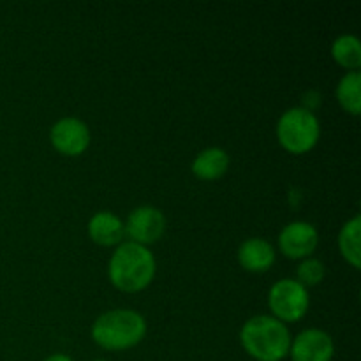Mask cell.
Here are the masks:
<instances>
[{"instance_id": "ac0fdd59", "label": "cell", "mask_w": 361, "mask_h": 361, "mask_svg": "<svg viewBox=\"0 0 361 361\" xmlns=\"http://www.w3.org/2000/svg\"><path fill=\"white\" fill-rule=\"evenodd\" d=\"M92 361H106V360H92Z\"/></svg>"}, {"instance_id": "ba28073f", "label": "cell", "mask_w": 361, "mask_h": 361, "mask_svg": "<svg viewBox=\"0 0 361 361\" xmlns=\"http://www.w3.org/2000/svg\"><path fill=\"white\" fill-rule=\"evenodd\" d=\"M49 137L53 147L62 154L80 155L90 145V129L83 120L76 116H66L51 127Z\"/></svg>"}, {"instance_id": "3957f363", "label": "cell", "mask_w": 361, "mask_h": 361, "mask_svg": "<svg viewBox=\"0 0 361 361\" xmlns=\"http://www.w3.org/2000/svg\"><path fill=\"white\" fill-rule=\"evenodd\" d=\"M147 323L136 310L116 309L102 314L92 326V338L108 351L130 349L143 341Z\"/></svg>"}, {"instance_id": "7c38bea8", "label": "cell", "mask_w": 361, "mask_h": 361, "mask_svg": "<svg viewBox=\"0 0 361 361\" xmlns=\"http://www.w3.org/2000/svg\"><path fill=\"white\" fill-rule=\"evenodd\" d=\"M229 166L228 152L219 147L201 150L192 161V173L201 180L221 178Z\"/></svg>"}, {"instance_id": "4fadbf2b", "label": "cell", "mask_w": 361, "mask_h": 361, "mask_svg": "<svg viewBox=\"0 0 361 361\" xmlns=\"http://www.w3.org/2000/svg\"><path fill=\"white\" fill-rule=\"evenodd\" d=\"M360 228H361V217L355 215L351 221L345 222L342 226L341 233H338V249H341L342 256L349 261L355 268H360Z\"/></svg>"}, {"instance_id": "2e32d148", "label": "cell", "mask_w": 361, "mask_h": 361, "mask_svg": "<svg viewBox=\"0 0 361 361\" xmlns=\"http://www.w3.org/2000/svg\"><path fill=\"white\" fill-rule=\"evenodd\" d=\"M324 274H326V268H324L323 261L316 259V257H305V261L296 270L298 282L303 288L317 286L324 279Z\"/></svg>"}, {"instance_id": "6da1fadb", "label": "cell", "mask_w": 361, "mask_h": 361, "mask_svg": "<svg viewBox=\"0 0 361 361\" xmlns=\"http://www.w3.org/2000/svg\"><path fill=\"white\" fill-rule=\"evenodd\" d=\"M243 349L257 361H281L289 355L291 334L274 316H254L240 331Z\"/></svg>"}, {"instance_id": "7a4b0ae2", "label": "cell", "mask_w": 361, "mask_h": 361, "mask_svg": "<svg viewBox=\"0 0 361 361\" xmlns=\"http://www.w3.org/2000/svg\"><path fill=\"white\" fill-rule=\"evenodd\" d=\"M108 274L115 288L127 293L141 291L154 281L155 257L140 243H120L109 259Z\"/></svg>"}, {"instance_id": "5bb4252c", "label": "cell", "mask_w": 361, "mask_h": 361, "mask_svg": "<svg viewBox=\"0 0 361 361\" xmlns=\"http://www.w3.org/2000/svg\"><path fill=\"white\" fill-rule=\"evenodd\" d=\"M361 73L360 71H349L341 78L337 85V99L342 108L348 109L353 115H360L361 99H360Z\"/></svg>"}, {"instance_id": "e0dca14e", "label": "cell", "mask_w": 361, "mask_h": 361, "mask_svg": "<svg viewBox=\"0 0 361 361\" xmlns=\"http://www.w3.org/2000/svg\"><path fill=\"white\" fill-rule=\"evenodd\" d=\"M42 361H73V358H69L67 355H62V353H56V355L48 356V358Z\"/></svg>"}, {"instance_id": "30bf717a", "label": "cell", "mask_w": 361, "mask_h": 361, "mask_svg": "<svg viewBox=\"0 0 361 361\" xmlns=\"http://www.w3.org/2000/svg\"><path fill=\"white\" fill-rule=\"evenodd\" d=\"M238 261L249 271H267L275 263V249L268 240L249 238L240 245Z\"/></svg>"}, {"instance_id": "8992f818", "label": "cell", "mask_w": 361, "mask_h": 361, "mask_svg": "<svg viewBox=\"0 0 361 361\" xmlns=\"http://www.w3.org/2000/svg\"><path fill=\"white\" fill-rule=\"evenodd\" d=\"M130 242L147 247L148 243L157 242L166 229V217L159 208L145 204L134 208L123 224Z\"/></svg>"}, {"instance_id": "9c48e42d", "label": "cell", "mask_w": 361, "mask_h": 361, "mask_svg": "<svg viewBox=\"0 0 361 361\" xmlns=\"http://www.w3.org/2000/svg\"><path fill=\"white\" fill-rule=\"evenodd\" d=\"M319 243V233L310 222L295 221L284 226L279 235V245L284 256L291 259H302L310 256Z\"/></svg>"}, {"instance_id": "277c9868", "label": "cell", "mask_w": 361, "mask_h": 361, "mask_svg": "<svg viewBox=\"0 0 361 361\" xmlns=\"http://www.w3.org/2000/svg\"><path fill=\"white\" fill-rule=\"evenodd\" d=\"M319 134V120L307 108H291L279 118L277 137L282 147L293 154L309 152L317 143Z\"/></svg>"}, {"instance_id": "52a82bcc", "label": "cell", "mask_w": 361, "mask_h": 361, "mask_svg": "<svg viewBox=\"0 0 361 361\" xmlns=\"http://www.w3.org/2000/svg\"><path fill=\"white\" fill-rule=\"evenodd\" d=\"M293 361H331L335 355L334 338L319 328L300 331L291 342Z\"/></svg>"}, {"instance_id": "8fae6325", "label": "cell", "mask_w": 361, "mask_h": 361, "mask_svg": "<svg viewBox=\"0 0 361 361\" xmlns=\"http://www.w3.org/2000/svg\"><path fill=\"white\" fill-rule=\"evenodd\" d=\"M88 235L99 245H118L126 235V228L113 212H97L88 222Z\"/></svg>"}, {"instance_id": "9a60e30c", "label": "cell", "mask_w": 361, "mask_h": 361, "mask_svg": "<svg viewBox=\"0 0 361 361\" xmlns=\"http://www.w3.org/2000/svg\"><path fill=\"white\" fill-rule=\"evenodd\" d=\"M331 55L341 66L348 69L358 71L361 66V46L360 39L353 34H344L337 37L331 44Z\"/></svg>"}, {"instance_id": "5b68a950", "label": "cell", "mask_w": 361, "mask_h": 361, "mask_svg": "<svg viewBox=\"0 0 361 361\" xmlns=\"http://www.w3.org/2000/svg\"><path fill=\"white\" fill-rule=\"evenodd\" d=\"M268 303L274 312V317H277L282 323H293L300 321L309 310V291L303 288L298 281L293 279H281L271 286L268 293Z\"/></svg>"}]
</instances>
